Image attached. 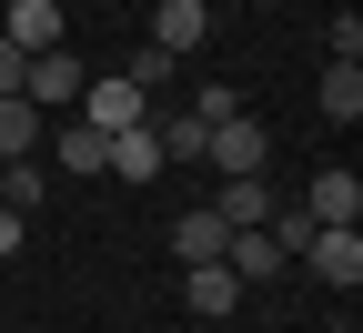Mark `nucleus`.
I'll use <instances>...</instances> for the list:
<instances>
[{
    "label": "nucleus",
    "instance_id": "obj_1",
    "mask_svg": "<svg viewBox=\"0 0 363 333\" xmlns=\"http://www.w3.org/2000/svg\"><path fill=\"white\" fill-rule=\"evenodd\" d=\"M202 172H212V182H242V172H262V121H252V111L212 121V141H202Z\"/></svg>",
    "mask_w": 363,
    "mask_h": 333
},
{
    "label": "nucleus",
    "instance_id": "obj_2",
    "mask_svg": "<svg viewBox=\"0 0 363 333\" xmlns=\"http://www.w3.org/2000/svg\"><path fill=\"white\" fill-rule=\"evenodd\" d=\"M81 121L111 141V131H142V121H152V102H142V91H131V81L111 71V81H81Z\"/></svg>",
    "mask_w": 363,
    "mask_h": 333
},
{
    "label": "nucleus",
    "instance_id": "obj_3",
    "mask_svg": "<svg viewBox=\"0 0 363 333\" xmlns=\"http://www.w3.org/2000/svg\"><path fill=\"white\" fill-rule=\"evenodd\" d=\"M303 273H323L333 293H353V283H363V222H343V232H313V243H303Z\"/></svg>",
    "mask_w": 363,
    "mask_h": 333
},
{
    "label": "nucleus",
    "instance_id": "obj_4",
    "mask_svg": "<svg viewBox=\"0 0 363 333\" xmlns=\"http://www.w3.org/2000/svg\"><path fill=\"white\" fill-rule=\"evenodd\" d=\"M81 81H91V71L71 61V40H61V51H40V61L21 71V102H30V111H51V102H81Z\"/></svg>",
    "mask_w": 363,
    "mask_h": 333
},
{
    "label": "nucleus",
    "instance_id": "obj_5",
    "mask_svg": "<svg viewBox=\"0 0 363 333\" xmlns=\"http://www.w3.org/2000/svg\"><path fill=\"white\" fill-rule=\"evenodd\" d=\"M303 212H313V232H343V222H363V172H313Z\"/></svg>",
    "mask_w": 363,
    "mask_h": 333
},
{
    "label": "nucleus",
    "instance_id": "obj_6",
    "mask_svg": "<svg viewBox=\"0 0 363 333\" xmlns=\"http://www.w3.org/2000/svg\"><path fill=\"white\" fill-rule=\"evenodd\" d=\"M0 40H11L21 61H40V51H61V0H11V21H0Z\"/></svg>",
    "mask_w": 363,
    "mask_h": 333
},
{
    "label": "nucleus",
    "instance_id": "obj_7",
    "mask_svg": "<svg viewBox=\"0 0 363 333\" xmlns=\"http://www.w3.org/2000/svg\"><path fill=\"white\" fill-rule=\"evenodd\" d=\"M182 303H192V323H233V303H242V283L222 273V263H192V273H182Z\"/></svg>",
    "mask_w": 363,
    "mask_h": 333
},
{
    "label": "nucleus",
    "instance_id": "obj_8",
    "mask_svg": "<svg viewBox=\"0 0 363 333\" xmlns=\"http://www.w3.org/2000/svg\"><path fill=\"white\" fill-rule=\"evenodd\" d=\"M202 31H212V11H202V0H162V11H152V51H202Z\"/></svg>",
    "mask_w": 363,
    "mask_h": 333
},
{
    "label": "nucleus",
    "instance_id": "obj_9",
    "mask_svg": "<svg viewBox=\"0 0 363 333\" xmlns=\"http://www.w3.org/2000/svg\"><path fill=\"white\" fill-rule=\"evenodd\" d=\"M172 162H162V141H152V121L142 131H111V182H162Z\"/></svg>",
    "mask_w": 363,
    "mask_h": 333
},
{
    "label": "nucleus",
    "instance_id": "obj_10",
    "mask_svg": "<svg viewBox=\"0 0 363 333\" xmlns=\"http://www.w3.org/2000/svg\"><path fill=\"white\" fill-rule=\"evenodd\" d=\"M222 243H233V232H222V222H212V202L172 222V253H182V273H192V263H222Z\"/></svg>",
    "mask_w": 363,
    "mask_h": 333
},
{
    "label": "nucleus",
    "instance_id": "obj_11",
    "mask_svg": "<svg viewBox=\"0 0 363 333\" xmlns=\"http://www.w3.org/2000/svg\"><path fill=\"white\" fill-rule=\"evenodd\" d=\"M51 162H61V172H111V141L91 131V121H61V141H51Z\"/></svg>",
    "mask_w": 363,
    "mask_h": 333
},
{
    "label": "nucleus",
    "instance_id": "obj_12",
    "mask_svg": "<svg viewBox=\"0 0 363 333\" xmlns=\"http://www.w3.org/2000/svg\"><path fill=\"white\" fill-rule=\"evenodd\" d=\"M121 81H131V91H142V102H162V91L182 81V61H172V51H152V40H142V51H131V61H121Z\"/></svg>",
    "mask_w": 363,
    "mask_h": 333
},
{
    "label": "nucleus",
    "instance_id": "obj_13",
    "mask_svg": "<svg viewBox=\"0 0 363 333\" xmlns=\"http://www.w3.org/2000/svg\"><path fill=\"white\" fill-rule=\"evenodd\" d=\"M323 121H363V61H333L323 71Z\"/></svg>",
    "mask_w": 363,
    "mask_h": 333
},
{
    "label": "nucleus",
    "instance_id": "obj_14",
    "mask_svg": "<svg viewBox=\"0 0 363 333\" xmlns=\"http://www.w3.org/2000/svg\"><path fill=\"white\" fill-rule=\"evenodd\" d=\"M40 152V111L30 102H0V162H30Z\"/></svg>",
    "mask_w": 363,
    "mask_h": 333
},
{
    "label": "nucleus",
    "instance_id": "obj_15",
    "mask_svg": "<svg viewBox=\"0 0 363 333\" xmlns=\"http://www.w3.org/2000/svg\"><path fill=\"white\" fill-rule=\"evenodd\" d=\"M40 192H51V172H40V162H0V212H30Z\"/></svg>",
    "mask_w": 363,
    "mask_h": 333
},
{
    "label": "nucleus",
    "instance_id": "obj_16",
    "mask_svg": "<svg viewBox=\"0 0 363 333\" xmlns=\"http://www.w3.org/2000/svg\"><path fill=\"white\" fill-rule=\"evenodd\" d=\"M233 111H242L233 81H202V91H192V121H233Z\"/></svg>",
    "mask_w": 363,
    "mask_h": 333
},
{
    "label": "nucleus",
    "instance_id": "obj_17",
    "mask_svg": "<svg viewBox=\"0 0 363 333\" xmlns=\"http://www.w3.org/2000/svg\"><path fill=\"white\" fill-rule=\"evenodd\" d=\"M323 40H333V61H363V11H333Z\"/></svg>",
    "mask_w": 363,
    "mask_h": 333
},
{
    "label": "nucleus",
    "instance_id": "obj_18",
    "mask_svg": "<svg viewBox=\"0 0 363 333\" xmlns=\"http://www.w3.org/2000/svg\"><path fill=\"white\" fill-rule=\"evenodd\" d=\"M21 71H30V61L11 51V40H0V102H21Z\"/></svg>",
    "mask_w": 363,
    "mask_h": 333
},
{
    "label": "nucleus",
    "instance_id": "obj_19",
    "mask_svg": "<svg viewBox=\"0 0 363 333\" xmlns=\"http://www.w3.org/2000/svg\"><path fill=\"white\" fill-rule=\"evenodd\" d=\"M0 253H21V212H0Z\"/></svg>",
    "mask_w": 363,
    "mask_h": 333
},
{
    "label": "nucleus",
    "instance_id": "obj_20",
    "mask_svg": "<svg viewBox=\"0 0 363 333\" xmlns=\"http://www.w3.org/2000/svg\"><path fill=\"white\" fill-rule=\"evenodd\" d=\"M192 333H222V323H192Z\"/></svg>",
    "mask_w": 363,
    "mask_h": 333
},
{
    "label": "nucleus",
    "instance_id": "obj_21",
    "mask_svg": "<svg viewBox=\"0 0 363 333\" xmlns=\"http://www.w3.org/2000/svg\"><path fill=\"white\" fill-rule=\"evenodd\" d=\"M333 333H353V323H333Z\"/></svg>",
    "mask_w": 363,
    "mask_h": 333
}]
</instances>
